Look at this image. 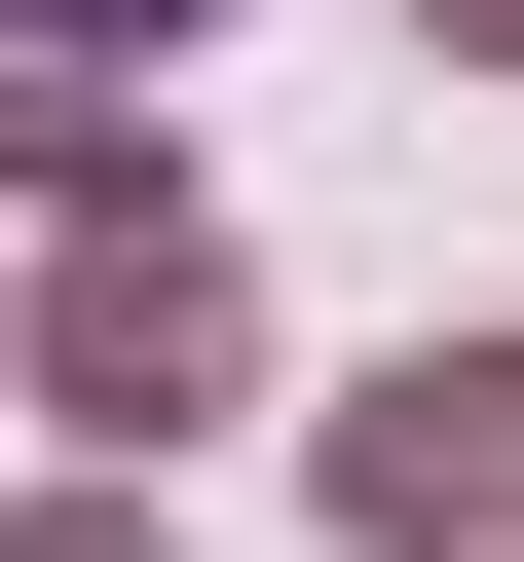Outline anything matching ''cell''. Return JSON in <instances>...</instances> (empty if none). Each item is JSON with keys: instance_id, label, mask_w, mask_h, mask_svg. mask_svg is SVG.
Listing matches in <instances>:
<instances>
[{"instance_id": "6da1fadb", "label": "cell", "mask_w": 524, "mask_h": 562, "mask_svg": "<svg viewBox=\"0 0 524 562\" xmlns=\"http://www.w3.org/2000/svg\"><path fill=\"white\" fill-rule=\"evenodd\" d=\"M338 525H412V562H449V525H524V338H412V375L338 413Z\"/></svg>"}, {"instance_id": "7a4b0ae2", "label": "cell", "mask_w": 524, "mask_h": 562, "mask_svg": "<svg viewBox=\"0 0 524 562\" xmlns=\"http://www.w3.org/2000/svg\"><path fill=\"white\" fill-rule=\"evenodd\" d=\"M38 375H76V413H187V375H225V262H187V225H150V262H76Z\"/></svg>"}, {"instance_id": "3957f363", "label": "cell", "mask_w": 524, "mask_h": 562, "mask_svg": "<svg viewBox=\"0 0 524 562\" xmlns=\"http://www.w3.org/2000/svg\"><path fill=\"white\" fill-rule=\"evenodd\" d=\"M76 38H187V0H0V76H76Z\"/></svg>"}, {"instance_id": "277c9868", "label": "cell", "mask_w": 524, "mask_h": 562, "mask_svg": "<svg viewBox=\"0 0 524 562\" xmlns=\"http://www.w3.org/2000/svg\"><path fill=\"white\" fill-rule=\"evenodd\" d=\"M487 38H524V0H487Z\"/></svg>"}]
</instances>
